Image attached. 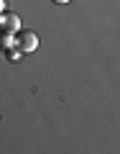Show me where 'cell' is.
Returning a JSON list of instances; mask_svg holds the SVG:
<instances>
[{
  "label": "cell",
  "mask_w": 120,
  "mask_h": 154,
  "mask_svg": "<svg viewBox=\"0 0 120 154\" xmlns=\"http://www.w3.org/2000/svg\"><path fill=\"white\" fill-rule=\"evenodd\" d=\"M18 49H21L23 54H31V51H36V49H38V33L28 31V28L18 31Z\"/></svg>",
  "instance_id": "cell-1"
},
{
  "label": "cell",
  "mask_w": 120,
  "mask_h": 154,
  "mask_svg": "<svg viewBox=\"0 0 120 154\" xmlns=\"http://www.w3.org/2000/svg\"><path fill=\"white\" fill-rule=\"evenodd\" d=\"M18 26H21V18L16 16V13H0V28H3V31H13L16 33L18 31Z\"/></svg>",
  "instance_id": "cell-2"
},
{
  "label": "cell",
  "mask_w": 120,
  "mask_h": 154,
  "mask_svg": "<svg viewBox=\"0 0 120 154\" xmlns=\"http://www.w3.org/2000/svg\"><path fill=\"white\" fill-rule=\"evenodd\" d=\"M13 46H18V38L13 31H0V49L3 51H10Z\"/></svg>",
  "instance_id": "cell-3"
},
{
  "label": "cell",
  "mask_w": 120,
  "mask_h": 154,
  "mask_svg": "<svg viewBox=\"0 0 120 154\" xmlns=\"http://www.w3.org/2000/svg\"><path fill=\"white\" fill-rule=\"evenodd\" d=\"M5 54H8V59H10V62H18L23 51H21V49H10V51H5Z\"/></svg>",
  "instance_id": "cell-4"
},
{
  "label": "cell",
  "mask_w": 120,
  "mask_h": 154,
  "mask_svg": "<svg viewBox=\"0 0 120 154\" xmlns=\"http://www.w3.org/2000/svg\"><path fill=\"white\" fill-rule=\"evenodd\" d=\"M5 5H8L5 0H0V13H5Z\"/></svg>",
  "instance_id": "cell-5"
},
{
  "label": "cell",
  "mask_w": 120,
  "mask_h": 154,
  "mask_svg": "<svg viewBox=\"0 0 120 154\" xmlns=\"http://www.w3.org/2000/svg\"><path fill=\"white\" fill-rule=\"evenodd\" d=\"M51 3H56V5H66L69 0H51Z\"/></svg>",
  "instance_id": "cell-6"
}]
</instances>
